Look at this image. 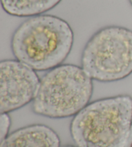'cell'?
Instances as JSON below:
<instances>
[{"label": "cell", "mask_w": 132, "mask_h": 147, "mask_svg": "<svg viewBox=\"0 0 132 147\" xmlns=\"http://www.w3.org/2000/svg\"><path fill=\"white\" fill-rule=\"evenodd\" d=\"M59 136L48 126L35 124L21 128L1 141L0 147H60Z\"/></svg>", "instance_id": "8992f818"}, {"label": "cell", "mask_w": 132, "mask_h": 147, "mask_svg": "<svg viewBox=\"0 0 132 147\" xmlns=\"http://www.w3.org/2000/svg\"><path fill=\"white\" fill-rule=\"evenodd\" d=\"M93 80L81 67L61 65L50 70L40 81L32 109L41 116L61 119L75 116L89 104Z\"/></svg>", "instance_id": "3957f363"}, {"label": "cell", "mask_w": 132, "mask_h": 147, "mask_svg": "<svg viewBox=\"0 0 132 147\" xmlns=\"http://www.w3.org/2000/svg\"><path fill=\"white\" fill-rule=\"evenodd\" d=\"M63 147H77V146H72V145H66V146H64Z\"/></svg>", "instance_id": "9c48e42d"}, {"label": "cell", "mask_w": 132, "mask_h": 147, "mask_svg": "<svg viewBox=\"0 0 132 147\" xmlns=\"http://www.w3.org/2000/svg\"><path fill=\"white\" fill-rule=\"evenodd\" d=\"M40 80L36 70L17 59L0 63V112L9 113L33 101Z\"/></svg>", "instance_id": "5b68a950"}, {"label": "cell", "mask_w": 132, "mask_h": 147, "mask_svg": "<svg viewBox=\"0 0 132 147\" xmlns=\"http://www.w3.org/2000/svg\"><path fill=\"white\" fill-rule=\"evenodd\" d=\"M81 67L93 80L110 83L132 74V30L117 25L99 29L87 42Z\"/></svg>", "instance_id": "277c9868"}, {"label": "cell", "mask_w": 132, "mask_h": 147, "mask_svg": "<svg viewBox=\"0 0 132 147\" xmlns=\"http://www.w3.org/2000/svg\"><path fill=\"white\" fill-rule=\"evenodd\" d=\"M62 0H1L3 9L15 17L42 15L59 5Z\"/></svg>", "instance_id": "52a82bcc"}, {"label": "cell", "mask_w": 132, "mask_h": 147, "mask_svg": "<svg viewBox=\"0 0 132 147\" xmlns=\"http://www.w3.org/2000/svg\"><path fill=\"white\" fill-rule=\"evenodd\" d=\"M129 2H130L131 6L132 7V0H129Z\"/></svg>", "instance_id": "30bf717a"}, {"label": "cell", "mask_w": 132, "mask_h": 147, "mask_svg": "<svg viewBox=\"0 0 132 147\" xmlns=\"http://www.w3.org/2000/svg\"><path fill=\"white\" fill-rule=\"evenodd\" d=\"M74 35L67 22L42 14L25 20L10 41L15 59L36 71L50 70L62 65L72 51Z\"/></svg>", "instance_id": "6da1fadb"}, {"label": "cell", "mask_w": 132, "mask_h": 147, "mask_svg": "<svg viewBox=\"0 0 132 147\" xmlns=\"http://www.w3.org/2000/svg\"><path fill=\"white\" fill-rule=\"evenodd\" d=\"M70 134L77 147H132V98L98 99L73 116Z\"/></svg>", "instance_id": "7a4b0ae2"}, {"label": "cell", "mask_w": 132, "mask_h": 147, "mask_svg": "<svg viewBox=\"0 0 132 147\" xmlns=\"http://www.w3.org/2000/svg\"><path fill=\"white\" fill-rule=\"evenodd\" d=\"M11 119L9 114L2 113L0 116V141H2L9 134Z\"/></svg>", "instance_id": "ba28073f"}]
</instances>
